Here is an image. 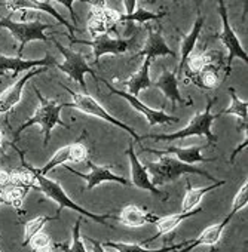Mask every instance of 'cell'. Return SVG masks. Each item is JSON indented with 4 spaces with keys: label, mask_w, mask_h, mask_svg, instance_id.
<instances>
[{
    "label": "cell",
    "mask_w": 248,
    "mask_h": 252,
    "mask_svg": "<svg viewBox=\"0 0 248 252\" xmlns=\"http://www.w3.org/2000/svg\"><path fill=\"white\" fill-rule=\"evenodd\" d=\"M35 92H36V95H37V98H39V107L36 108L35 114H33L30 119H27V120L20 126V128L17 129L15 135L20 137V134H21L24 129H27L29 126L40 125L42 132H43V135H45L43 144L46 146V144L49 143V140H51V131L55 128L57 125L63 126V128H66V129H70V125L64 123V122L61 120V117H60L61 110H63L64 107H70V102H58V101H55V99H48V98H45V96L39 92V89H35Z\"/></svg>",
    "instance_id": "obj_1"
},
{
    "label": "cell",
    "mask_w": 248,
    "mask_h": 252,
    "mask_svg": "<svg viewBox=\"0 0 248 252\" xmlns=\"http://www.w3.org/2000/svg\"><path fill=\"white\" fill-rule=\"evenodd\" d=\"M213 104H214V98H211L208 101V104L202 113H198L190 119V122L187 123L186 128H183L174 134H161V135L147 134V135L142 137V140L149 138V140H155V141H174V140H184L187 137H205L207 144L213 146L217 141V137L211 132V125H213L214 119L218 117V114L211 113Z\"/></svg>",
    "instance_id": "obj_2"
},
{
    "label": "cell",
    "mask_w": 248,
    "mask_h": 252,
    "mask_svg": "<svg viewBox=\"0 0 248 252\" xmlns=\"http://www.w3.org/2000/svg\"><path fill=\"white\" fill-rule=\"evenodd\" d=\"M146 169L149 174L153 175V178H152L153 186H162L167 183H173V181H177L181 175H190V174L205 177L213 183L218 181L217 178H214L211 174L205 172L204 169L193 166V165H186L171 156H161L158 162L147 163Z\"/></svg>",
    "instance_id": "obj_3"
},
{
    "label": "cell",
    "mask_w": 248,
    "mask_h": 252,
    "mask_svg": "<svg viewBox=\"0 0 248 252\" xmlns=\"http://www.w3.org/2000/svg\"><path fill=\"white\" fill-rule=\"evenodd\" d=\"M27 166H29V165H27ZM29 169H30L32 174L35 175V181H36V184H37V189H39L40 191H43V194H45L46 197H49L51 200H54V202L58 205V209H57V214H55V218H57V220H58L61 211H63L64 208H69V209H71V211H74V212H77V214H80V215H83V217H86V218H91V220H94V221H97V222L106 225V227H111V225L106 221V218H110L111 214L98 215V214H94V212H91V211H86L85 208L76 205V203L69 197V194L63 190V187L60 186L58 181H54V180H49V178H46V177H43V175L36 174V172L32 169V166H29Z\"/></svg>",
    "instance_id": "obj_4"
},
{
    "label": "cell",
    "mask_w": 248,
    "mask_h": 252,
    "mask_svg": "<svg viewBox=\"0 0 248 252\" xmlns=\"http://www.w3.org/2000/svg\"><path fill=\"white\" fill-rule=\"evenodd\" d=\"M61 86L71 95V102H70V107H73V108H77L79 111H82V113H85V114H89V116H94V117H98V119H103L104 122H107V123H110V125H114V126H117V128H120V129H123V131H127L133 138H134V141H142V137L133 129V128H130V126L127 125V123H123V122H120L119 119H116L114 116H111L95 98H92L91 95H88V94H79V92H74V91H71L70 88H67L66 85H63L61 83Z\"/></svg>",
    "instance_id": "obj_5"
},
{
    "label": "cell",
    "mask_w": 248,
    "mask_h": 252,
    "mask_svg": "<svg viewBox=\"0 0 248 252\" xmlns=\"http://www.w3.org/2000/svg\"><path fill=\"white\" fill-rule=\"evenodd\" d=\"M0 29H6L12 33L14 39L20 43V48L17 51V57L21 58L24 46L32 40H43L49 42V37L45 34V30L54 29L51 24H45L42 21H30V23H17L9 17H5L0 20Z\"/></svg>",
    "instance_id": "obj_6"
},
{
    "label": "cell",
    "mask_w": 248,
    "mask_h": 252,
    "mask_svg": "<svg viewBox=\"0 0 248 252\" xmlns=\"http://www.w3.org/2000/svg\"><path fill=\"white\" fill-rule=\"evenodd\" d=\"M55 46L58 48V51L63 54L64 57V61L63 63H57L55 67L58 70H61L63 73H66L73 82H76L77 85H80V88L83 89V94H86V83H85V74H91L97 82H98V77L94 71V68L86 63L85 57L79 52H74L66 46H63L58 40H54Z\"/></svg>",
    "instance_id": "obj_7"
},
{
    "label": "cell",
    "mask_w": 248,
    "mask_h": 252,
    "mask_svg": "<svg viewBox=\"0 0 248 252\" xmlns=\"http://www.w3.org/2000/svg\"><path fill=\"white\" fill-rule=\"evenodd\" d=\"M218 14L221 18V32L217 34V39L226 46L229 57H227V63H226V73H224V79L230 74L232 70V61L233 58H239L245 63H248V55L244 51V48L241 46V42L236 36V33L233 32V29L229 24V17H227V8H226V2L224 0H218Z\"/></svg>",
    "instance_id": "obj_8"
},
{
    "label": "cell",
    "mask_w": 248,
    "mask_h": 252,
    "mask_svg": "<svg viewBox=\"0 0 248 252\" xmlns=\"http://www.w3.org/2000/svg\"><path fill=\"white\" fill-rule=\"evenodd\" d=\"M71 43L89 45L94 51V61L97 64L103 55H120L123 52H127L131 48V45L134 43V37L120 39V37H111L108 33H104L92 40H79L74 37L71 40Z\"/></svg>",
    "instance_id": "obj_9"
},
{
    "label": "cell",
    "mask_w": 248,
    "mask_h": 252,
    "mask_svg": "<svg viewBox=\"0 0 248 252\" xmlns=\"http://www.w3.org/2000/svg\"><path fill=\"white\" fill-rule=\"evenodd\" d=\"M86 165H88V168H89V174H82V172H77V171H74L73 168L67 166V171H69V172H71L73 175H77V177H80V178H83V180L86 181L85 190H92V189H95L97 186H100V184H103V183H108V181L117 183V184H120V186H123V187H130V186H133L131 181H128L127 178H123V177L114 174L111 166H98V165L92 163L91 160H86Z\"/></svg>",
    "instance_id": "obj_10"
},
{
    "label": "cell",
    "mask_w": 248,
    "mask_h": 252,
    "mask_svg": "<svg viewBox=\"0 0 248 252\" xmlns=\"http://www.w3.org/2000/svg\"><path fill=\"white\" fill-rule=\"evenodd\" d=\"M103 82V85H106L107 88H108V91H110V94L111 95H119V96H122V98H125L137 111H140L144 117H146V120L152 125V126H155V125H159V123H162V125H168V123H177L180 119L177 117V116H170V114H167L165 111H162V110H153V108H150V107H147V105H144L137 96H133V95H130V94H127L125 91H120V89H116L113 85H110L106 79H103L101 80Z\"/></svg>",
    "instance_id": "obj_11"
},
{
    "label": "cell",
    "mask_w": 248,
    "mask_h": 252,
    "mask_svg": "<svg viewBox=\"0 0 248 252\" xmlns=\"http://www.w3.org/2000/svg\"><path fill=\"white\" fill-rule=\"evenodd\" d=\"M125 155L128 156L130 165H131V184L136 186L140 190L150 191L152 194H155L156 197H159L162 200H167L168 199L167 193L165 191H161L156 186H153L152 178H150V174L147 172L146 166L140 162L139 156L136 155V152H134V143L130 144V147L125 152Z\"/></svg>",
    "instance_id": "obj_12"
},
{
    "label": "cell",
    "mask_w": 248,
    "mask_h": 252,
    "mask_svg": "<svg viewBox=\"0 0 248 252\" xmlns=\"http://www.w3.org/2000/svg\"><path fill=\"white\" fill-rule=\"evenodd\" d=\"M88 160V149L82 144V141H76L73 144H69L66 147H61L51 159L49 162L43 166V168H32L36 174L39 175H43L46 177V174L49 171H52L55 166H60V165H64L67 162H74V163H79V162H86Z\"/></svg>",
    "instance_id": "obj_13"
},
{
    "label": "cell",
    "mask_w": 248,
    "mask_h": 252,
    "mask_svg": "<svg viewBox=\"0 0 248 252\" xmlns=\"http://www.w3.org/2000/svg\"><path fill=\"white\" fill-rule=\"evenodd\" d=\"M9 11L17 12V11H42L48 12L51 17H54L60 24H63L69 30V39H74V32L76 29L64 18L61 14L51 5V2H42V0H12V2H2Z\"/></svg>",
    "instance_id": "obj_14"
},
{
    "label": "cell",
    "mask_w": 248,
    "mask_h": 252,
    "mask_svg": "<svg viewBox=\"0 0 248 252\" xmlns=\"http://www.w3.org/2000/svg\"><path fill=\"white\" fill-rule=\"evenodd\" d=\"M139 57H144V58L147 57L152 61L158 57H174L176 58V54L170 49L165 39L162 37V27L159 24L149 29V36H147L144 46L133 58H139Z\"/></svg>",
    "instance_id": "obj_15"
},
{
    "label": "cell",
    "mask_w": 248,
    "mask_h": 252,
    "mask_svg": "<svg viewBox=\"0 0 248 252\" xmlns=\"http://www.w3.org/2000/svg\"><path fill=\"white\" fill-rule=\"evenodd\" d=\"M57 61L48 54L43 60H23L18 57H5L0 54V76H3L6 71H12L14 76H17L21 71H29L33 68H48L51 65H55Z\"/></svg>",
    "instance_id": "obj_16"
},
{
    "label": "cell",
    "mask_w": 248,
    "mask_h": 252,
    "mask_svg": "<svg viewBox=\"0 0 248 252\" xmlns=\"http://www.w3.org/2000/svg\"><path fill=\"white\" fill-rule=\"evenodd\" d=\"M210 147L208 144L205 146H192V147H167L164 150H156V149H147V147H142L143 152L152 153V155H158V156H168V155H174L177 158V160L186 163V165H193V163H199V162H214L215 159H205L202 158V150Z\"/></svg>",
    "instance_id": "obj_17"
},
{
    "label": "cell",
    "mask_w": 248,
    "mask_h": 252,
    "mask_svg": "<svg viewBox=\"0 0 248 252\" xmlns=\"http://www.w3.org/2000/svg\"><path fill=\"white\" fill-rule=\"evenodd\" d=\"M46 68L40 67V68H33V70H29L26 71L24 76H21L8 91H5L2 95H0V116L3 113H9L20 101H21V96H23V89L26 86V83L33 79L35 76L43 73Z\"/></svg>",
    "instance_id": "obj_18"
},
{
    "label": "cell",
    "mask_w": 248,
    "mask_h": 252,
    "mask_svg": "<svg viewBox=\"0 0 248 252\" xmlns=\"http://www.w3.org/2000/svg\"><path fill=\"white\" fill-rule=\"evenodd\" d=\"M204 21H205V17H204V15H199V17L196 18V21H195V24H193V29H192V32H190L189 34L181 33V30L177 29V33H178L180 37H181L180 64H178V67H177V70H176L177 77H178V76H183V70H184V67H186V61H187V58L190 57V54H192V51H193V48H195L198 39H199V34H201Z\"/></svg>",
    "instance_id": "obj_19"
},
{
    "label": "cell",
    "mask_w": 248,
    "mask_h": 252,
    "mask_svg": "<svg viewBox=\"0 0 248 252\" xmlns=\"http://www.w3.org/2000/svg\"><path fill=\"white\" fill-rule=\"evenodd\" d=\"M153 88H158L164 92V95L171 101L173 110H176L177 104H184V99L181 98L180 91H178V79H177L176 70L170 71L167 67H164L159 79L153 82Z\"/></svg>",
    "instance_id": "obj_20"
},
{
    "label": "cell",
    "mask_w": 248,
    "mask_h": 252,
    "mask_svg": "<svg viewBox=\"0 0 248 252\" xmlns=\"http://www.w3.org/2000/svg\"><path fill=\"white\" fill-rule=\"evenodd\" d=\"M230 220H232V218L227 215L221 222L214 224V225H210L208 228H205V230L201 233V236H198L196 239L189 240V243H187L184 248H181V249H178V251H176V252H190V251L195 249L196 246H202V245L214 246V245H217L218 240L221 239V234H223V231H224V227L230 222Z\"/></svg>",
    "instance_id": "obj_21"
},
{
    "label": "cell",
    "mask_w": 248,
    "mask_h": 252,
    "mask_svg": "<svg viewBox=\"0 0 248 252\" xmlns=\"http://www.w3.org/2000/svg\"><path fill=\"white\" fill-rule=\"evenodd\" d=\"M201 211H202V208H196V209H193V211L178 212V214H173V215H168V217L158 218V220H156V222H155V225H156V230H158V231H156L152 237H149V239H146V240H143V242H140V243H142V245H147V243L155 242V240H156V239H159L161 236L168 234V233H171L174 228H177V227H178V224H180L181 221H184V220H187V218H190V217H193V215L199 214Z\"/></svg>",
    "instance_id": "obj_22"
},
{
    "label": "cell",
    "mask_w": 248,
    "mask_h": 252,
    "mask_svg": "<svg viewBox=\"0 0 248 252\" xmlns=\"http://www.w3.org/2000/svg\"><path fill=\"white\" fill-rule=\"evenodd\" d=\"M158 218L159 217L147 212L146 209H143L142 206H137V205L125 206L117 217L119 222L127 227H142L146 224H155Z\"/></svg>",
    "instance_id": "obj_23"
},
{
    "label": "cell",
    "mask_w": 248,
    "mask_h": 252,
    "mask_svg": "<svg viewBox=\"0 0 248 252\" xmlns=\"http://www.w3.org/2000/svg\"><path fill=\"white\" fill-rule=\"evenodd\" d=\"M150 64H152V60L146 57L144 61H143V65L139 68V71H136L127 80H123L122 85H123V88L127 89V94H130L133 96H139V94L142 91L153 88V82L150 80V76H149Z\"/></svg>",
    "instance_id": "obj_24"
},
{
    "label": "cell",
    "mask_w": 248,
    "mask_h": 252,
    "mask_svg": "<svg viewBox=\"0 0 248 252\" xmlns=\"http://www.w3.org/2000/svg\"><path fill=\"white\" fill-rule=\"evenodd\" d=\"M224 184H226L224 180H218L217 183H214V184H211L208 187L193 189L192 184H190V180L187 178L186 180V194H184V199H183V203H181V212H187V211L196 209L198 205L201 203L202 197L207 193H210V191H213V190H215V189H218V187H221Z\"/></svg>",
    "instance_id": "obj_25"
},
{
    "label": "cell",
    "mask_w": 248,
    "mask_h": 252,
    "mask_svg": "<svg viewBox=\"0 0 248 252\" xmlns=\"http://www.w3.org/2000/svg\"><path fill=\"white\" fill-rule=\"evenodd\" d=\"M189 243V240H184L181 243H177L174 246H165L162 249H147L142 243H123V242H101L103 248L111 249L113 252H176L181 248H184Z\"/></svg>",
    "instance_id": "obj_26"
},
{
    "label": "cell",
    "mask_w": 248,
    "mask_h": 252,
    "mask_svg": "<svg viewBox=\"0 0 248 252\" xmlns=\"http://www.w3.org/2000/svg\"><path fill=\"white\" fill-rule=\"evenodd\" d=\"M229 95H230V105L224 111L218 113V117L223 116V114H233V116H236L239 119L238 131L242 132V134H247V126H248L247 125L248 123V111L247 110H248V102L239 99L238 95H236V91L233 88L229 89Z\"/></svg>",
    "instance_id": "obj_27"
},
{
    "label": "cell",
    "mask_w": 248,
    "mask_h": 252,
    "mask_svg": "<svg viewBox=\"0 0 248 252\" xmlns=\"http://www.w3.org/2000/svg\"><path fill=\"white\" fill-rule=\"evenodd\" d=\"M192 80L202 89H214L221 83L220 77V65L208 63L196 76L192 77Z\"/></svg>",
    "instance_id": "obj_28"
},
{
    "label": "cell",
    "mask_w": 248,
    "mask_h": 252,
    "mask_svg": "<svg viewBox=\"0 0 248 252\" xmlns=\"http://www.w3.org/2000/svg\"><path fill=\"white\" fill-rule=\"evenodd\" d=\"M167 15V12H149L143 8L136 9L133 14H119L116 18V24L120 23H139V24H144L149 21H158L161 18H164Z\"/></svg>",
    "instance_id": "obj_29"
},
{
    "label": "cell",
    "mask_w": 248,
    "mask_h": 252,
    "mask_svg": "<svg viewBox=\"0 0 248 252\" xmlns=\"http://www.w3.org/2000/svg\"><path fill=\"white\" fill-rule=\"evenodd\" d=\"M80 224H82V218H79L73 227V239L71 243H52L54 249H60L63 252H88L85 248V243L80 237Z\"/></svg>",
    "instance_id": "obj_30"
},
{
    "label": "cell",
    "mask_w": 248,
    "mask_h": 252,
    "mask_svg": "<svg viewBox=\"0 0 248 252\" xmlns=\"http://www.w3.org/2000/svg\"><path fill=\"white\" fill-rule=\"evenodd\" d=\"M52 220H57L55 215L54 217L40 215V217H36V218L27 221L26 228H24V242H23V246L30 245V240L33 239V236H36L39 231H42V228L45 227V224L49 222V221H52Z\"/></svg>",
    "instance_id": "obj_31"
},
{
    "label": "cell",
    "mask_w": 248,
    "mask_h": 252,
    "mask_svg": "<svg viewBox=\"0 0 248 252\" xmlns=\"http://www.w3.org/2000/svg\"><path fill=\"white\" fill-rule=\"evenodd\" d=\"M208 63H211V58H210V55L205 54V52H201V54H198V55L189 57L187 61H186V67H187L189 74H190L189 77L196 76Z\"/></svg>",
    "instance_id": "obj_32"
},
{
    "label": "cell",
    "mask_w": 248,
    "mask_h": 252,
    "mask_svg": "<svg viewBox=\"0 0 248 252\" xmlns=\"http://www.w3.org/2000/svg\"><path fill=\"white\" fill-rule=\"evenodd\" d=\"M247 203H248V183H247V180H245V181L242 183L241 189L238 190V193H236L235 199H233L232 211L229 212V217L232 218L236 212H239L242 208H245V206H247Z\"/></svg>",
    "instance_id": "obj_33"
},
{
    "label": "cell",
    "mask_w": 248,
    "mask_h": 252,
    "mask_svg": "<svg viewBox=\"0 0 248 252\" xmlns=\"http://www.w3.org/2000/svg\"><path fill=\"white\" fill-rule=\"evenodd\" d=\"M30 243H32V248H33L35 251H36V249H40V248H45V246L52 245L49 234H46V233H43V231H39L36 236H33V239L30 240Z\"/></svg>",
    "instance_id": "obj_34"
},
{
    "label": "cell",
    "mask_w": 248,
    "mask_h": 252,
    "mask_svg": "<svg viewBox=\"0 0 248 252\" xmlns=\"http://www.w3.org/2000/svg\"><path fill=\"white\" fill-rule=\"evenodd\" d=\"M83 240L88 242V245H89V251H88V252H107V251L103 248L101 242H98V240H95V239H91V237H85Z\"/></svg>",
    "instance_id": "obj_35"
},
{
    "label": "cell",
    "mask_w": 248,
    "mask_h": 252,
    "mask_svg": "<svg viewBox=\"0 0 248 252\" xmlns=\"http://www.w3.org/2000/svg\"><path fill=\"white\" fill-rule=\"evenodd\" d=\"M123 5H125V8H127V14H133L136 11L137 2H136V0H125V2H123Z\"/></svg>",
    "instance_id": "obj_36"
},
{
    "label": "cell",
    "mask_w": 248,
    "mask_h": 252,
    "mask_svg": "<svg viewBox=\"0 0 248 252\" xmlns=\"http://www.w3.org/2000/svg\"><path fill=\"white\" fill-rule=\"evenodd\" d=\"M35 252H54V246H52V245H49V246H45V248L36 249Z\"/></svg>",
    "instance_id": "obj_37"
},
{
    "label": "cell",
    "mask_w": 248,
    "mask_h": 252,
    "mask_svg": "<svg viewBox=\"0 0 248 252\" xmlns=\"http://www.w3.org/2000/svg\"><path fill=\"white\" fill-rule=\"evenodd\" d=\"M5 143H3V134H2V131H0V156L3 155V152H5Z\"/></svg>",
    "instance_id": "obj_38"
},
{
    "label": "cell",
    "mask_w": 248,
    "mask_h": 252,
    "mask_svg": "<svg viewBox=\"0 0 248 252\" xmlns=\"http://www.w3.org/2000/svg\"><path fill=\"white\" fill-rule=\"evenodd\" d=\"M217 251H218V249H217V248H215V246H214V248H213V249H211V251H210V252H217Z\"/></svg>",
    "instance_id": "obj_39"
},
{
    "label": "cell",
    "mask_w": 248,
    "mask_h": 252,
    "mask_svg": "<svg viewBox=\"0 0 248 252\" xmlns=\"http://www.w3.org/2000/svg\"><path fill=\"white\" fill-rule=\"evenodd\" d=\"M0 237H2V234H0Z\"/></svg>",
    "instance_id": "obj_40"
}]
</instances>
